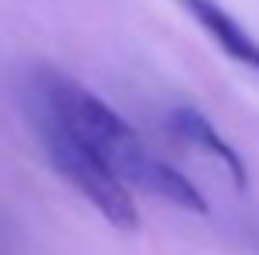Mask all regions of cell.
<instances>
[{"mask_svg":"<svg viewBox=\"0 0 259 255\" xmlns=\"http://www.w3.org/2000/svg\"><path fill=\"white\" fill-rule=\"evenodd\" d=\"M35 94L46 98L60 112V119L74 129L126 185L140 189V192H151V196H158V199H165L172 207H182L189 213H200V217L210 210L207 199L200 196V189L182 171L165 165L116 109H109L98 94L81 87L74 77L42 74L35 81Z\"/></svg>","mask_w":259,"mask_h":255,"instance_id":"6da1fadb","label":"cell"},{"mask_svg":"<svg viewBox=\"0 0 259 255\" xmlns=\"http://www.w3.org/2000/svg\"><path fill=\"white\" fill-rule=\"evenodd\" d=\"M32 123H35V133H39V143H42L49 165L60 171L112 227L137 231L140 217H137V203L130 196L126 182L109 168L84 140L60 119V112L39 94L32 98Z\"/></svg>","mask_w":259,"mask_h":255,"instance_id":"7a4b0ae2","label":"cell"},{"mask_svg":"<svg viewBox=\"0 0 259 255\" xmlns=\"http://www.w3.org/2000/svg\"><path fill=\"white\" fill-rule=\"evenodd\" d=\"M168 126L179 133V140H186L189 147H196V150H203L207 158H214L221 168L231 175V182L238 185V189H245L249 185V171H245V161H242V154L210 126V119L207 116H200L196 109H189V105H179L172 112V119H168Z\"/></svg>","mask_w":259,"mask_h":255,"instance_id":"3957f363","label":"cell"},{"mask_svg":"<svg viewBox=\"0 0 259 255\" xmlns=\"http://www.w3.org/2000/svg\"><path fill=\"white\" fill-rule=\"evenodd\" d=\"M179 7H182L231 60H238L242 67H249V70L259 74V42L224 11V7H217L214 0H179Z\"/></svg>","mask_w":259,"mask_h":255,"instance_id":"277c9868","label":"cell"}]
</instances>
